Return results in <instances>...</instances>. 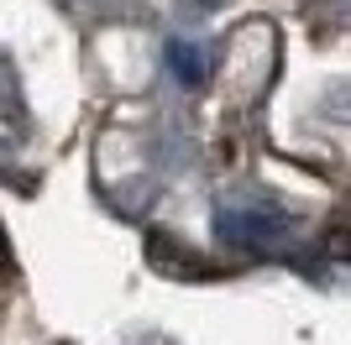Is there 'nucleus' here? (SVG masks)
<instances>
[{"label":"nucleus","mask_w":351,"mask_h":345,"mask_svg":"<svg viewBox=\"0 0 351 345\" xmlns=\"http://www.w3.org/2000/svg\"><path fill=\"white\" fill-rule=\"evenodd\" d=\"M215 230L226 235V241H236V246L263 251V246H278L283 241L289 220H283V209H273V204H263V199H220Z\"/></svg>","instance_id":"1"},{"label":"nucleus","mask_w":351,"mask_h":345,"mask_svg":"<svg viewBox=\"0 0 351 345\" xmlns=\"http://www.w3.org/2000/svg\"><path fill=\"white\" fill-rule=\"evenodd\" d=\"M168 73H173L184 89H199L210 79V58H205V47L199 42H184V37H173L168 42Z\"/></svg>","instance_id":"2"}]
</instances>
